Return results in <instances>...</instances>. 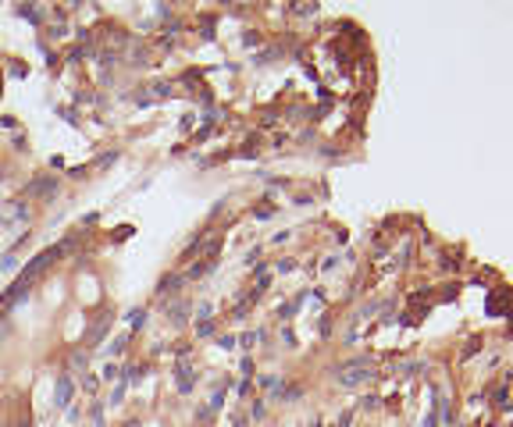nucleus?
<instances>
[{
    "label": "nucleus",
    "instance_id": "nucleus-4",
    "mask_svg": "<svg viewBox=\"0 0 513 427\" xmlns=\"http://www.w3.org/2000/svg\"><path fill=\"white\" fill-rule=\"evenodd\" d=\"M175 385H178V392H192L196 377H192V367H189V363H178V367H175Z\"/></svg>",
    "mask_w": 513,
    "mask_h": 427
},
{
    "label": "nucleus",
    "instance_id": "nucleus-18",
    "mask_svg": "<svg viewBox=\"0 0 513 427\" xmlns=\"http://www.w3.org/2000/svg\"><path fill=\"white\" fill-rule=\"evenodd\" d=\"M125 427H139V420H128V424H125Z\"/></svg>",
    "mask_w": 513,
    "mask_h": 427
},
{
    "label": "nucleus",
    "instance_id": "nucleus-14",
    "mask_svg": "<svg viewBox=\"0 0 513 427\" xmlns=\"http://www.w3.org/2000/svg\"><path fill=\"white\" fill-rule=\"evenodd\" d=\"M114 377H122V370H118L114 363H107V367H103V381H114Z\"/></svg>",
    "mask_w": 513,
    "mask_h": 427
},
{
    "label": "nucleus",
    "instance_id": "nucleus-3",
    "mask_svg": "<svg viewBox=\"0 0 513 427\" xmlns=\"http://www.w3.org/2000/svg\"><path fill=\"white\" fill-rule=\"evenodd\" d=\"M54 192H57V178H54V175H47V178H36L32 185L25 189V196H32V200H50Z\"/></svg>",
    "mask_w": 513,
    "mask_h": 427
},
{
    "label": "nucleus",
    "instance_id": "nucleus-12",
    "mask_svg": "<svg viewBox=\"0 0 513 427\" xmlns=\"http://www.w3.org/2000/svg\"><path fill=\"white\" fill-rule=\"evenodd\" d=\"M18 14H22V18H29L32 25H39V11H36V7H18Z\"/></svg>",
    "mask_w": 513,
    "mask_h": 427
},
{
    "label": "nucleus",
    "instance_id": "nucleus-15",
    "mask_svg": "<svg viewBox=\"0 0 513 427\" xmlns=\"http://www.w3.org/2000/svg\"><path fill=\"white\" fill-rule=\"evenodd\" d=\"M114 160H118V153H114V150H111V153H103V157L96 160V167H111Z\"/></svg>",
    "mask_w": 513,
    "mask_h": 427
},
{
    "label": "nucleus",
    "instance_id": "nucleus-16",
    "mask_svg": "<svg viewBox=\"0 0 513 427\" xmlns=\"http://www.w3.org/2000/svg\"><path fill=\"white\" fill-rule=\"evenodd\" d=\"M196 331L207 338V335H214V324H210V320H200V324H196Z\"/></svg>",
    "mask_w": 513,
    "mask_h": 427
},
{
    "label": "nucleus",
    "instance_id": "nucleus-9",
    "mask_svg": "<svg viewBox=\"0 0 513 427\" xmlns=\"http://www.w3.org/2000/svg\"><path fill=\"white\" fill-rule=\"evenodd\" d=\"M11 271H18V256L4 253V256H0V274H11Z\"/></svg>",
    "mask_w": 513,
    "mask_h": 427
},
{
    "label": "nucleus",
    "instance_id": "nucleus-11",
    "mask_svg": "<svg viewBox=\"0 0 513 427\" xmlns=\"http://www.w3.org/2000/svg\"><path fill=\"white\" fill-rule=\"evenodd\" d=\"M125 388H128V385H125V381H122V377H118V388L111 392V399H107V402H111V406H118V402H122V399H125Z\"/></svg>",
    "mask_w": 513,
    "mask_h": 427
},
{
    "label": "nucleus",
    "instance_id": "nucleus-8",
    "mask_svg": "<svg viewBox=\"0 0 513 427\" xmlns=\"http://www.w3.org/2000/svg\"><path fill=\"white\" fill-rule=\"evenodd\" d=\"M125 345H128V331H125V335H118V338L107 345V356H122V353H125Z\"/></svg>",
    "mask_w": 513,
    "mask_h": 427
},
{
    "label": "nucleus",
    "instance_id": "nucleus-6",
    "mask_svg": "<svg viewBox=\"0 0 513 427\" xmlns=\"http://www.w3.org/2000/svg\"><path fill=\"white\" fill-rule=\"evenodd\" d=\"M107 328H111V313H103L96 324H93V331H89V342H100L103 335H107Z\"/></svg>",
    "mask_w": 513,
    "mask_h": 427
},
{
    "label": "nucleus",
    "instance_id": "nucleus-19",
    "mask_svg": "<svg viewBox=\"0 0 513 427\" xmlns=\"http://www.w3.org/2000/svg\"><path fill=\"white\" fill-rule=\"evenodd\" d=\"M314 427H318V424H314Z\"/></svg>",
    "mask_w": 513,
    "mask_h": 427
},
{
    "label": "nucleus",
    "instance_id": "nucleus-7",
    "mask_svg": "<svg viewBox=\"0 0 513 427\" xmlns=\"http://www.w3.org/2000/svg\"><path fill=\"white\" fill-rule=\"evenodd\" d=\"M171 313V324H186V313H189V303L186 299H178L175 303V310H168Z\"/></svg>",
    "mask_w": 513,
    "mask_h": 427
},
{
    "label": "nucleus",
    "instance_id": "nucleus-5",
    "mask_svg": "<svg viewBox=\"0 0 513 427\" xmlns=\"http://www.w3.org/2000/svg\"><path fill=\"white\" fill-rule=\"evenodd\" d=\"M25 217H29V207L22 200H14V203H7L0 210V221H25Z\"/></svg>",
    "mask_w": 513,
    "mask_h": 427
},
{
    "label": "nucleus",
    "instance_id": "nucleus-10",
    "mask_svg": "<svg viewBox=\"0 0 513 427\" xmlns=\"http://www.w3.org/2000/svg\"><path fill=\"white\" fill-rule=\"evenodd\" d=\"M178 285H182V278H164L157 292H160V296H168V292H178Z\"/></svg>",
    "mask_w": 513,
    "mask_h": 427
},
{
    "label": "nucleus",
    "instance_id": "nucleus-13",
    "mask_svg": "<svg viewBox=\"0 0 513 427\" xmlns=\"http://www.w3.org/2000/svg\"><path fill=\"white\" fill-rule=\"evenodd\" d=\"M128 320H132V328H143V324H146V310H132Z\"/></svg>",
    "mask_w": 513,
    "mask_h": 427
},
{
    "label": "nucleus",
    "instance_id": "nucleus-17",
    "mask_svg": "<svg viewBox=\"0 0 513 427\" xmlns=\"http://www.w3.org/2000/svg\"><path fill=\"white\" fill-rule=\"evenodd\" d=\"M218 345H221V349H232V345H235V338H232V335H224V338H218Z\"/></svg>",
    "mask_w": 513,
    "mask_h": 427
},
{
    "label": "nucleus",
    "instance_id": "nucleus-2",
    "mask_svg": "<svg viewBox=\"0 0 513 427\" xmlns=\"http://www.w3.org/2000/svg\"><path fill=\"white\" fill-rule=\"evenodd\" d=\"M71 392H75L71 377H68V374H57V385H54V409H68Z\"/></svg>",
    "mask_w": 513,
    "mask_h": 427
},
{
    "label": "nucleus",
    "instance_id": "nucleus-1",
    "mask_svg": "<svg viewBox=\"0 0 513 427\" xmlns=\"http://www.w3.org/2000/svg\"><path fill=\"white\" fill-rule=\"evenodd\" d=\"M374 374H371V367L367 363H350L346 370H339V385L342 388H356V385H364V381H371Z\"/></svg>",
    "mask_w": 513,
    "mask_h": 427
}]
</instances>
